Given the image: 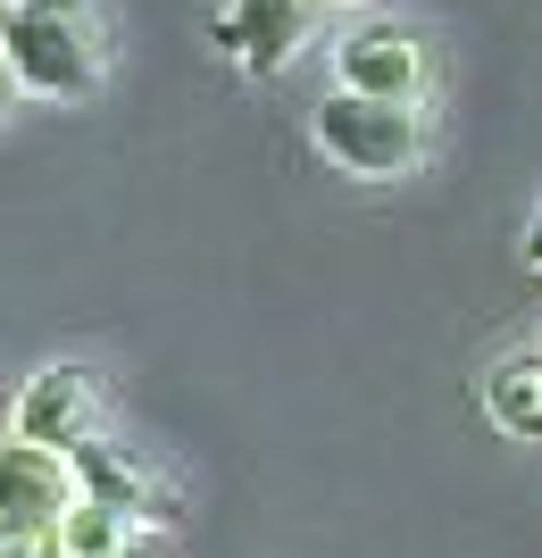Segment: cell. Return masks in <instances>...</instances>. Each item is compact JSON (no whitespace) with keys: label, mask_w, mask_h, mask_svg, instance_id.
<instances>
[{"label":"cell","mask_w":542,"mask_h":558,"mask_svg":"<svg viewBox=\"0 0 542 558\" xmlns=\"http://www.w3.org/2000/svg\"><path fill=\"white\" fill-rule=\"evenodd\" d=\"M342 9H351V0H342Z\"/></svg>","instance_id":"obj_14"},{"label":"cell","mask_w":542,"mask_h":558,"mask_svg":"<svg viewBox=\"0 0 542 558\" xmlns=\"http://www.w3.org/2000/svg\"><path fill=\"white\" fill-rule=\"evenodd\" d=\"M93 417H100V384H93V367H75V359L43 367V375L17 392V434H25V442L75 450L84 434H93Z\"/></svg>","instance_id":"obj_6"},{"label":"cell","mask_w":542,"mask_h":558,"mask_svg":"<svg viewBox=\"0 0 542 558\" xmlns=\"http://www.w3.org/2000/svg\"><path fill=\"white\" fill-rule=\"evenodd\" d=\"M68 459H75V484H84V500H109L118 517H150V525H176V517H184V509H176V492H159L134 459H125V450L100 442V434H84Z\"/></svg>","instance_id":"obj_7"},{"label":"cell","mask_w":542,"mask_h":558,"mask_svg":"<svg viewBox=\"0 0 542 558\" xmlns=\"http://www.w3.org/2000/svg\"><path fill=\"white\" fill-rule=\"evenodd\" d=\"M0 59L17 75V93L43 100H84L109 68L93 0H9L0 9Z\"/></svg>","instance_id":"obj_1"},{"label":"cell","mask_w":542,"mask_h":558,"mask_svg":"<svg viewBox=\"0 0 542 558\" xmlns=\"http://www.w3.org/2000/svg\"><path fill=\"white\" fill-rule=\"evenodd\" d=\"M484 409H493L501 434L542 442V350H509L484 367Z\"/></svg>","instance_id":"obj_8"},{"label":"cell","mask_w":542,"mask_h":558,"mask_svg":"<svg viewBox=\"0 0 542 558\" xmlns=\"http://www.w3.org/2000/svg\"><path fill=\"white\" fill-rule=\"evenodd\" d=\"M0 558H43V550H34V542H9V534H0Z\"/></svg>","instance_id":"obj_12"},{"label":"cell","mask_w":542,"mask_h":558,"mask_svg":"<svg viewBox=\"0 0 542 558\" xmlns=\"http://www.w3.org/2000/svg\"><path fill=\"white\" fill-rule=\"evenodd\" d=\"M309 142L359 184H393V175H409L425 159V117H418V100H368V93L334 84L317 100V117H309Z\"/></svg>","instance_id":"obj_2"},{"label":"cell","mask_w":542,"mask_h":558,"mask_svg":"<svg viewBox=\"0 0 542 558\" xmlns=\"http://www.w3.org/2000/svg\"><path fill=\"white\" fill-rule=\"evenodd\" d=\"M118 558H125V550H118Z\"/></svg>","instance_id":"obj_15"},{"label":"cell","mask_w":542,"mask_h":558,"mask_svg":"<svg viewBox=\"0 0 542 558\" xmlns=\"http://www.w3.org/2000/svg\"><path fill=\"white\" fill-rule=\"evenodd\" d=\"M75 459L50 442H0V534L9 542H50L59 517L75 509Z\"/></svg>","instance_id":"obj_3"},{"label":"cell","mask_w":542,"mask_h":558,"mask_svg":"<svg viewBox=\"0 0 542 558\" xmlns=\"http://www.w3.org/2000/svg\"><path fill=\"white\" fill-rule=\"evenodd\" d=\"M518 251H526V267H534V276H542V209L526 217V242H518Z\"/></svg>","instance_id":"obj_10"},{"label":"cell","mask_w":542,"mask_h":558,"mask_svg":"<svg viewBox=\"0 0 542 558\" xmlns=\"http://www.w3.org/2000/svg\"><path fill=\"white\" fill-rule=\"evenodd\" d=\"M43 558H68V550H59V542H50V550H43Z\"/></svg>","instance_id":"obj_13"},{"label":"cell","mask_w":542,"mask_h":558,"mask_svg":"<svg viewBox=\"0 0 542 558\" xmlns=\"http://www.w3.org/2000/svg\"><path fill=\"white\" fill-rule=\"evenodd\" d=\"M125 525H134V517H118L109 500H84V492H75V509L59 517V534H50V542H59L68 558H118L125 550Z\"/></svg>","instance_id":"obj_9"},{"label":"cell","mask_w":542,"mask_h":558,"mask_svg":"<svg viewBox=\"0 0 542 558\" xmlns=\"http://www.w3.org/2000/svg\"><path fill=\"white\" fill-rule=\"evenodd\" d=\"M334 84L368 100H418L425 93V50L409 25L393 17H359L342 43H334Z\"/></svg>","instance_id":"obj_4"},{"label":"cell","mask_w":542,"mask_h":558,"mask_svg":"<svg viewBox=\"0 0 542 558\" xmlns=\"http://www.w3.org/2000/svg\"><path fill=\"white\" fill-rule=\"evenodd\" d=\"M17 109V75H9V59H0V117Z\"/></svg>","instance_id":"obj_11"},{"label":"cell","mask_w":542,"mask_h":558,"mask_svg":"<svg viewBox=\"0 0 542 558\" xmlns=\"http://www.w3.org/2000/svg\"><path fill=\"white\" fill-rule=\"evenodd\" d=\"M301 34H309V0H226V17L209 25V43L242 75H284Z\"/></svg>","instance_id":"obj_5"}]
</instances>
